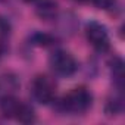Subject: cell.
Segmentation results:
<instances>
[{
    "mask_svg": "<svg viewBox=\"0 0 125 125\" xmlns=\"http://www.w3.org/2000/svg\"><path fill=\"white\" fill-rule=\"evenodd\" d=\"M91 104H93V94L84 85L72 88L68 94H65L63 97H62V100L59 102L60 110L72 113V115L85 113L91 107Z\"/></svg>",
    "mask_w": 125,
    "mask_h": 125,
    "instance_id": "6da1fadb",
    "label": "cell"
},
{
    "mask_svg": "<svg viewBox=\"0 0 125 125\" xmlns=\"http://www.w3.org/2000/svg\"><path fill=\"white\" fill-rule=\"evenodd\" d=\"M31 93L34 99L41 104H49L56 99L57 85L53 77L46 74H38L31 83Z\"/></svg>",
    "mask_w": 125,
    "mask_h": 125,
    "instance_id": "7a4b0ae2",
    "label": "cell"
},
{
    "mask_svg": "<svg viewBox=\"0 0 125 125\" xmlns=\"http://www.w3.org/2000/svg\"><path fill=\"white\" fill-rule=\"evenodd\" d=\"M49 65L60 77H71L78 71L77 59L66 50H54L49 57Z\"/></svg>",
    "mask_w": 125,
    "mask_h": 125,
    "instance_id": "3957f363",
    "label": "cell"
},
{
    "mask_svg": "<svg viewBox=\"0 0 125 125\" xmlns=\"http://www.w3.org/2000/svg\"><path fill=\"white\" fill-rule=\"evenodd\" d=\"M85 37L88 43L100 53L107 52L110 47V38H109V32L106 27L96 21H90L85 25Z\"/></svg>",
    "mask_w": 125,
    "mask_h": 125,
    "instance_id": "277c9868",
    "label": "cell"
},
{
    "mask_svg": "<svg viewBox=\"0 0 125 125\" xmlns=\"http://www.w3.org/2000/svg\"><path fill=\"white\" fill-rule=\"evenodd\" d=\"M25 103H22L21 100H18L13 94L10 96H5L0 99V112L2 115L8 119H18L22 107H24Z\"/></svg>",
    "mask_w": 125,
    "mask_h": 125,
    "instance_id": "5b68a950",
    "label": "cell"
},
{
    "mask_svg": "<svg viewBox=\"0 0 125 125\" xmlns=\"http://www.w3.org/2000/svg\"><path fill=\"white\" fill-rule=\"evenodd\" d=\"M57 2L56 0H37L35 13L41 21H53L57 18Z\"/></svg>",
    "mask_w": 125,
    "mask_h": 125,
    "instance_id": "8992f818",
    "label": "cell"
},
{
    "mask_svg": "<svg viewBox=\"0 0 125 125\" xmlns=\"http://www.w3.org/2000/svg\"><path fill=\"white\" fill-rule=\"evenodd\" d=\"M18 88H19V81L13 74L0 75V99L13 94Z\"/></svg>",
    "mask_w": 125,
    "mask_h": 125,
    "instance_id": "52a82bcc",
    "label": "cell"
},
{
    "mask_svg": "<svg viewBox=\"0 0 125 125\" xmlns=\"http://www.w3.org/2000/svg\"><path fill=\"white\" fill-rule=\"evenodd\" d=\"M112 77H113L116 87L119 90H122V87H124V63L119 57H116L115 62L112 63Z\"/></svg>",
    "mask_w": 125,
    "mask_h": 125,
    "instance_id": "ba28073f",
    "label": "cell"
},
{
    "mask_svg": "<svg viewBox=\"0 0 125 125\" xmlns=\"http://www.w3.org/2000/svg\"><path fill=\"white\" fill-rule=\"evenodd\" d=\"M124 109V102H122V97L121 96H116L113 99H110L106 104V113L109 116H113V115H118L121 113Z\"/></svg>",
    "mask_w": 125,
    "mask_h": 125,
    "instance_id": "9c48e42d",
    "label": "cell"
},
{
    "mask_svg": "<svg viewBox=\"0 0 125 125\" xmlns=\"http://www.w3.org/2000/svg\"><path fill=\"white\" fill-rule=\"evenodd\" d=\"M16 121L22 122V124H31V122H34L35 121L34 109L31 106H28V104H24V107H22V110H21V113H19V116H18Z\"/></svg>",
    "mask_w": 125,
    "mask_h": 125,
    "instance_id": "30bf717a",
    "label": "cell"
},
{
    "mask_svg": "<svg viewBox=\"0 0 125 125\" xmlns=\"http://www.w3.org/2000/svg\"><path fill=\"white\" fill-rule=\"evenodd\" d=\"M34 43L38 46H52L53 44V38L47 34H35L34 35Z\"/></svg>",
    "mask_w": 125,
    "mask_h": 125,
    "instance_id": "8fae6325",
    "label": "cell"
},
{
    "mask_svg": "<svg viewBox=\"0 0 125 125\" xmlns=\"http://www.w3.org/2000/svg\"><path fill=\"white\" fill-rule=\"evenodd\" d=\"M91 2L94 3V6L97 9H102V10H109L115 6L116 0H91Z\"/></svg>",
    "mask_w": 125,
    "mask_h": 125,
    "instance_id": "7c38bea8",
    "label": "cell"
},
{
    "mask_svg": "<svg viewBox=\"0 0 125 125\" xmlns=\"http://www.w3.org/2000/svg\"><path fill=\"white\" fill-rule=\"evenodd\" d=\"M74 2H77V3H88L91 0H74Z\"/></svg>",
    "mask_w": 125,
    "mask_h": 125,
    "instance_id": "4fadbf2b",
    "label": "cell"
},
{
    "mask_svg": "<svg viewBox=\"0 0 125 125\" xmlns=\"http://www.w3.org/2000/svg\"><path fill=\"white\" fill-rule=\"evenodd\" d=\"M24 2H34V0H24Z\"/></svg>",
    "mask_w": 125,
    "mask_h": 125,
    "instance_id": "5bb4252c",
    "label": "cell"
}]
</instances>
